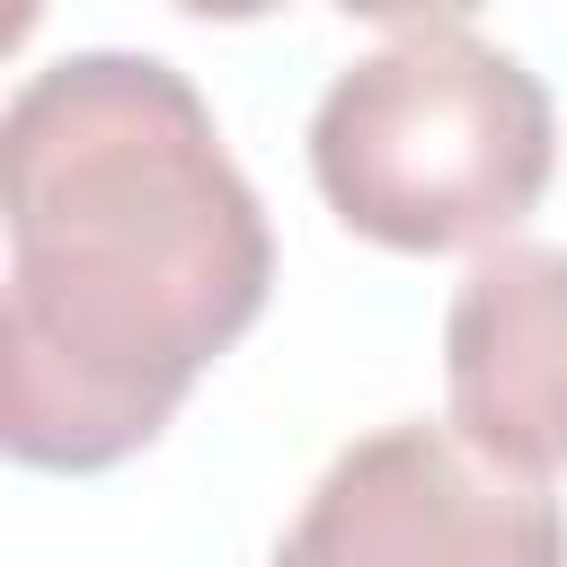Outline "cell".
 <instances>
[{"instance_id":"cell-1","label":"cell","mask_w":567,"mask_h":567,"mask_svg":"<svg viewBox=\"0 0 567 567\" xmlns=\"http://www.w3.org/2000/svg\"><path fill=\"white\" fill-rule=\"evenodd\" d=\"M0 443L115 470L257 328L275 230L213 106L159 53H62L0 115Z\"/></svg>"},{"instance_id":"cell-2","label":"cell","mask_w":567,"mask_h":567,"mask_svg":"<svg viewBox=\"0 0 567 567\" xmlns=\"http://www.w3.org/2000/svg\"><path fill=\"white\" fill-rule=\"evenodd\" d=\"M558 168V115L540 71L487 44L470 18H399L354 53L310 115V177L328 213L399 257L505 248Z\"/></svg>"},{"instance_id":"cell-3","label":"cell","mask_w":567,"mask_h":567,"mask_svg":"<svg viewBox=\"0 0 567 567\" xmlns=\"http://www.w3.org/2000/svg\"><path fill=\"white\" fill-rule=\"evenodd\" d=\"M275 567H567V514L549 478L496 470L452 425L399 416L319 470Z\"/></svg>"},{"instance_id":"cell-4","label":"cell","mask_w":567,"mask_h":567,"mask_svg":"<svg viewBox=\"0 0 567 567\" xmlns=\"http://www.w3.org/2000/svg\"><path fill=\"white\" fill-rule=\"evenodd\" d=\"M443 399L496 470H567V248L505 239L470 257L443 310Z\"/></svg>"}]
</instances>
